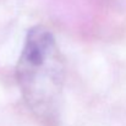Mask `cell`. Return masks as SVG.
<instances>
[{
  "instance_id": "6da1fadb",
  "label": "cell",
  "mask_w": 126,
  "mask_h": 126,
  "mask_svg": "<svg viewBox=\"0 0 126 126\" xmlns=\"http://www.w3.org/2000/svg\"><path fill=\"white\" fill-rule=\"evenodd\" d=\"M25 103L44 120L56 118L65 82V63L54 34L43 26L28 30L16 65Z\"/></svg>"
}]
</instances>
